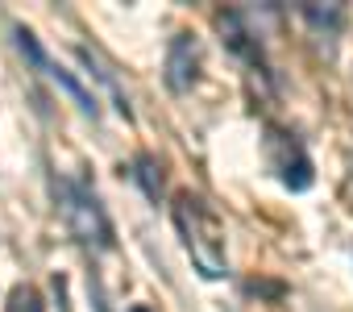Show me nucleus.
I'll list each match as a JSON object with an SVG mask.
<instances>
[{
    "instance_id": "obj_3",
    "label": "nucleus",
    "mask_w": 353,
    "mask_h": 312,
    "mask_svg": "<svg viewBox=\"0 0 353 312\" xmlns=\"http://www.w3.org/2000/svg\"><path fill=\"white\" fill-rule=\"evenodd\" d=\"M17 46H21V55H26V59H30V63H34V67H38L46 79H54V84H59V88H63V92H67L75 104H79V113H88L92 121L100 117V100H96V96H92V92H88V88H83V84H79V79H75L67 67H59V63H54V59L42 50V42H38L30 30H17Z\"/></svg>"
},
{
    "instance_id": "obj_6",
    "label": "nucleus",
    "mask_w": 353,
    "mask_h": 312,
    "mask_svg": "<svg viewBox=\"0 0 353 312\" xmlns=\"http://www.w3.org/2000/svg\"><path fill=\"white\" fill-rule=\"evenodd\" d=\"M133 179L141 184V192H145L150 200H158V192H162V175H158V163H154V159H137Z\"/></svg>"
},
{
    "instance_id": "obj_1",
    "label": "nucleus",
    "mask_w": 353,
    "mask_h": 312,
    "mask_svg": "<svg viewBox=\"0 0 353 312\" xmlns=\"http://www.w3.org/2000/svg\"><path fill=\"white\" fill-rule=\"evenodd\" d=\"M170 217H174V229H179L196 271L204 279H225L229 275V254H225V225H221V217L192 192L174 196Z\"/></svg>"
},
{
    "instance_id": "obj_8",
    "label": "nucleus",
    "mask_w": 353,
    "mask_h": 312,
    "mask_svg": "<svg viewBox=\"0 0 353 312\" xmlns=\"http://www.w3.org/2000/svg\"><path fill=\"white\" fill-rule=\"evenodd\" d=\"M129 312H145V308H129Z\"/></svg>"
},
{
    "instance_id": "obj_7",
    "label": "nucleus",
    "mask_w": 353,
    "mask_h": 312,
    "mask_svg": "<svg viewBox=\"0 0 353 312\" xmlns=\"http://www.w3.org/2000/svg\"><path fill=\"white\" fill-rule=\"evenodd\" d=\"M9 312H42V295H38L34 287L17 283V287H13V295H9Z\"/></svg>"
},
{
    "instance_id": "obj_2",
    "label": "nucleus",
    "mask_w": 353,
    "mask_h": 312,
    "mask_svg": "<svg viewBox=\"0 0 353 312\" xmlns=\"http://www.w3.org/2000/svg\"><path fill=\"white\" fill-rule=\"evenodd\" d=\"M54 196H59V208H63L71 233L83 246L112 250V225H108V217H104V208H100V200H96L92 188H83L75 179H54Z\"/></svg>"
},
{
    "instance_id": "obj_4",
    "label": "nucleus",
    "mask_w": 353,
    "mask_h": 312,
    "mask_svg": "<svg viewBox=\"0 0 353 312\" xmlns=\"http://www.w3.org/2000/svg\"><path fill=\"white\" fill-rule=\"evenodd\" d=\"M266 150H270V163H274L283 188H291V192H307V188H312V179H316V175H312V159L299 150V142H291V137H283V133H270Z\"/></svg>"
},
{
    "instance_id": "obj_5",
    "label": "nucleus",
    "mask_w": 353,
    "mask_h": 312,
    "mask_svg": "<svg viewBox=\"0 0 353 312\" xmlns=\"http://www.w3.org/2000/svg\"><path fill=\"white\" fill-rule=\"evenodd\" d=\"M162 71H166L170 92H192L196 79H200V42H196L192 34H174L170 46H166Z\"/></svg>"
}]
</instances>
